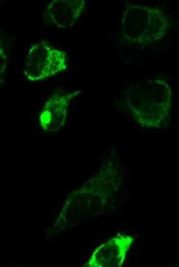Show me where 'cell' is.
I'll use <instances>...</instances> for the list:
<instances>
[{
    "mask_svg": "<svg viewBox=\"0 0 179 267\" xmlns=\"http://www.w3.org/2000/svg\"><path fill=\"white\" fill-rule=\"evenodd\" d=\"M77 92L58 93L45 104L39 115L41 126L45 130L56 131L64 124L69 103Z\"/></svg>",
    "mask_w": 179,
    "mask_h": 267,
    "instance_id": "7a4b0ae2",
    "label": "cell"
},
{
    "mask_svg": "<svg viewBox=\"0 0 179 267\" xmlns=\"http://www.w3.org/2000/svg\"><path fill=\"white\" fill-rule=\"evenodd\" d=\"M85 3L79 0H54L45 9L48 21L61 28L73 26L81 15Z\"/></svg>",
    "mask_w": 179,
    "mask_h": 267,
    "instance_id": "3957f363",
    "label": "cell"
},
{
    "mask_svg": "<svg viewBox=\"0 0 179 267\" xmlns=\"http://www.w3.org/2000/svg\"><path fill=\"white\" fill-rule=\"evenodd\" d=\"M66 54L49 42L42 41L29 48L24 74L27 80L37 82L64 71L67 68Z\"/></svg>",
    "mask_w": 179,
    "mask_h": 267,
    "instance_id": "6da1fadb",
    "label": "cell"
}]
</instances>
